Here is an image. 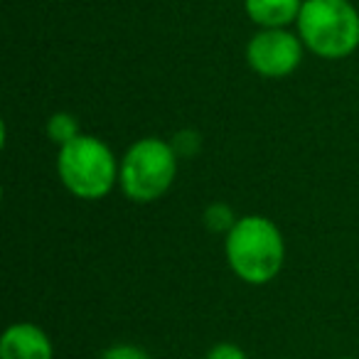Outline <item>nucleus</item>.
Listing matches in <instances>:
<instances>
[{"label":"nucleus","mask_w":359,"mask_h":359,"mask_svg":"<svg viewBox=\"0 0 359 359\" xmlns=\"http://www.w3.org/2000/svg\"><path fill=\"white\" fill-rule=\"evenodd\" d=\"M226 261L244 283L264 285L278 276L285 261L280 229L261 215L239 217L226 234Z\"/></svg>","instance_id":"obj_1"},{"label":"nucleus","mask_w":359,"mask_h":359,"mask_svg":"<svg viewBox=\"0 0 359 359\" xmlns=\"http://www.w3.org/2000/svg\"><path fill=\"white\" fill-rule=\"evenodd\" d=\"M298 35L323 60H342L359 47V13L349 0H303Z\"/></svg>","instance_id":"obj_2"},{"label":"nucleus","mask_w":359,"mask_h":359,"mask_svg":"<svg viewBox=\"0 0 359 359\" xmlns=\"http://www.w3.org/2000/svg\"><path fill=\"white\" fill-rule=\"evenodd\" d=\"M57 172L62 185L79 200H101L114 190L121 175L111 148L94 135H76L60 148Z\"/></svg>","instance_id":"obj_3"},{"label":"nucleus","mask_w":359,"mask_h":359,"mask_svg":"<svg viewBox=\"0 0 359 359\" xmlns=\"http://www.w3.org/2000/svg\"><path fill=\"white\" fill-rule=\"evenodd\" d=\"M177 177V153L172 143L160 138H140L121 160V190L133 202H155Z\"/></svg>","instance_id":"obj_4"},{"label":"nucleus","mask_w":359,"mask_h":359,"mask_svg":"<svg viewBox=\"0 0 359 359\" xmlns=\"http://www.w3.org/2000/svg\"><path fill=\"white\" fill-rule=\"evenodd\" d=\"M303 60V40L283 27H264L246 45V62L256 74L280 79L298 69Z\"/></svg>","instance_id":"obj_5"},{"label":"nucleus","mask_w":359,"mask_h":359,"mask_svg":"<svg viewBox=\"0 0 359 359\" xmlns=\"http://www.w3.org/2000/svg\"><path fill=\"white\" fill-rule=\"evenodd\" d=\"M55 349L45 330L32 323H15L0 337V359H52Z\"/></svg>","instance_id":"obj_6"},{"label":"nucleus","mask_w":359,"mask_h":359,"mask_svg":"<svg viewBox=\"0 0 359 359\" xmlns=\"http://www.w3.org/2000/svg\"><path fill=\"white\" fill-rule=\"evenodd\" d=\"M303 0H246V15L261 27H285L298 22Z\"/></svg>","instance_id":"obj_7"},{"label":"nucleus","mask_w":359,"mask_h":359,"mask_svg":"<svg viewBox=\"0 0 359 359\" xmlns=\"http://www.w3.org/2000/svg\"><path fill=\"white\" fill-rule=\"evenodd\" d=\"M47 135H50L52 143H57L62 148V145H67L69 140H74L76 135H81L79 121H76L72 114L60 111V114H55L50 121H47Z\"/></svg>","instance_id":"obj_8"},{"label":"nucleus","mask_w":359,"mask_h":359,"mask_svg":"<svg viewBox=\"0 0 359 359\" xmlns=\"http://www.w3.org/2000/svg\"><path fill=\"white\" fill-rule=\"evenodd\" d=\"M236 224V215L226 202H212L205 210V226L212 234H229Z\"/></svg>","instance_id":"obj_9"},{"label":"nucleus","mask_w":359,"mask_h":359,"mask_svg":"<svg viewBox=\"0 0 359 359\" xmlns=\"http://www.w3.org/2000/svg\"><path fill=\"white\" fill-rule=\"evenodd\" d=\"M101 359H150V354L135 344H114L101 354Z\"/></svg>","instance_id":"obj_10"},{"label":"nucleus","mask_w":359,"mask_h":359,"mask_svg":"<svg viewBox=\"0 0 359 359\" xmlns=\"http://www.w3.org/2000/svg\"><path fill=\"white\" fill-rule=\"evenodd\" d=\"M207 359H249L244 354V349L236 347L231 342H219L207 352Z\"/></svg>","instance_id":"obj_11"}]
</instances>
